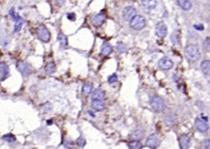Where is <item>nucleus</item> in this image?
<instances>
[{
    "instance_id": "4c0bfd02",
    "label": "nucleus",
    "mask_w": 210,
    "mask_h": 149,
    "mask_svg": "<svg viewBox=\"0 0 210 149\" xmlns=\"http://www.w3.org/2000/svg\"><path fill=\"white\" fill-rule=\"evenodd\" d=\"M0 92H1V88H0Z\"/></svg>"
},
{
    "instance_id": "7c9ffc66",
    "label": "nucleus",
    "mask_w": 210,
    "mask_h": 149,
    "mask_svg": "<svg viewBox=\"0 0 210 149\" xmlns=\"http://www.w3.org/2000/svg\"><path fill=\"white\" fill-rule=\"evenodd\" d=\"M117 76L116 74H112L109 77V78H107V82L109 83H113L115 82H117Z\"/></svg>"
},
{
    "instance_id": "7ed1b4c3",
    "label": "nucleus",
    "mask_w": 210,
    "mask_h": 149,
    "mask_svg": "<svg viewBox=\"0 0 210 149\" xmlns=\"http://www.w3.org/2000/svg\"><path fill=\"white\" fill-rule=\"evenodd\" d=\"M146 25V20L143 16L140 15H135V17L131 18L130 21V26L132 29L136 30V31H140L143 29Z\"/></svg>"
},
{
    "instance_id": "9b49d317",
    "label": "nucleus",
    "mask_w": 210,
    "mask_h": 149,
    "mask_svg": "<svg viewBox=\"0 0 210 149\" xmlns=\"http://www.w3.org/2000/svg\"><path fill=\"white\" fill-rule=\"evenodd\" d=\"M195 126L201 133L206 132L208 129V124L206 123L205 121H203V120H201L199 118L195 119Z\"/></svg>"
},
{
    "instance_id": "9d476101",
    "label": "nucleus",
    "mask_w": 210,
    "mask_h": 149,
    "mask_svg": "<svg viewBox=\"0 0 210 149\" xmlns=\"http://www.w3.org/2000/svg\"><path fill=\"white\" fill-rule=\"evenodd\" d=\"M106 16L103 12H100L98 14L94 15L92 18H91V23L93 24L94 26H99L104 22Z\"/></svg>"
},
{
    "instance_id": "dca6fc26",
    "label": "nucleus",
    "mask_w": 210,
    "mask_h": 149,
    "mask_svg": "<svg viewBox=\"0 0 210 149\" xmlns=\"http://www.w3.org/2000/svg\"><path fill=\"white\" fill-rule=\"evenodd\" d=\"M112 52V45L109 43L104 42L101 46V54L103 55H109Z\"/></svg>"
},
{
    "instance_id": "a211bd4d",
    "label": "nucleus",
    "mask_w": 210,
    "mask_h": 149,
    "mask_svg": "<svg viewBox=\"0 0 210 149\" xmlns=\"http://www.w3.org/2000/svg\"><path fill=\"white\" fill-rule=\"evenodd\" d=\"M177 3L182 9L186 11H188L192 7V4L190 0H177Z\"/></svg>"
},
{
    "instance_id": "20e7f679",
    "label": "nucleus",
    "mask_w": 210,
    "mask_h": 149,
    "mask_svg": "<svg viewBox=\"0 0 210 149\" xmlns=\"http://www.w3.org/2000/svg\"><path fill=\"white\" fill-rule=\"evenodd\" d=\"M38 37L43 42H49L50 40V32L44 25H40L37 29Z\"/></svg>"
},
{
    "instance_id": "6e6552de",
    "label": "nucleus",
    "mask_w": 210,
    "mask_h": 149,
    "mask_svg": "<svg viewBox=\"0 0 210 149\" xmlns=\"http://www.w3.org/2000/svg\"><path fill=\"white\" fill-rule=\"evenodd\" d=\"M160 144V139L159 137L157 134H151L148 137L146 140V145L148 147H151V148H155L159 145Z\"/></svg>"
},
{
    "instance_id": "c85d7f7f",
    "label": "nucleus",
    "mask_w": 210,
    "mask_h": 149,
    "mask_svg": "<svg viewBox=\"0 0 210 149\" xmlns=\"http://www.w3.org/2000/svg\"><path fill=\"white\" fill-rule=\"evenodd\" d=\"M203 46L208 52H210V37L206 38L204 42H203Z\"/></svg>"
},
{
    "instance_id": "473e14b6",
    "label": "nucleus",
    "mask_w": 210,
    "mask_h": 149,
    "mask_svg": "<svg viewBox=\"0 0 210 149\" xmlns=\"http://www.w3.org/2000/svg\"><path fill=\"white\" fill-rule=\"evenodd\" d=\"M194 28L198 30V31H203V25H194Z\"/></svg>"
},
{
    "instance_id": "a878e982",
    "label": "nucleus",
    "mask_w": 210,
    "mask_h": 149,
    "mask_svg": "<svg viewBox=\"0 0 210 149\" xmlns=\"http://www.w3.org/2000/svg\"><path fill=\"white\" fill-rule=\"evenodd\" d=\"M2 139L7 142H15L16 138H15L14 135L7 134V135H4V136L2 137Z\"/></svg>"
},
{
    "instance_id": "f03ea898",
    "label": "nucleus",
    "mask_w": 210,
    "mask_h": 149,
    "mask_svg": "<svg viewBox=\"0 0 210 149\" xmlns=\"http://www.w3.org/2000/svg\"><path fill=\"white\" fill-rule=\"evenodd\" d=\"M150 106L152 109L156 112L163 111L166 108L165 101L159 96H154L152 97L150 99Z\"/></svg>"
},
{
    "instance_id": "4be33fe9",
    "label": "nucleus",
    "mask_w": 210,
    "mask_h": 149,
    "mask_svg": "<svg viewBox=\"0 0 210 149\" xmlns=\"http://www.w3.org/2000/svg\"><path fill=\"white\" fill-rule=\"evenodd\" d=\"M55 70H56V66H55V64H54V62H50V63H49L45 66V72H46V74H51Z\"/></svg>"
},
{
    "instance_id": "2eb2a0df",
    "label": "nucleus",
    "mask_w": 210,
    "mask_h": 149,
    "mask_svg": "<svg viewBox=\"0 0 210 149\" xmlns=\"http://www.w3.org/2000/svg\"><path fill=\"white\" fill-rule=\"evenodd\" d=\"M143 7L147 10L154 9L157 5V0H140Z\"/></svg>"
},
{
    "instance_id": "b1692460",
    "label": "nucleus",
    "mask_w": 210,
    "mask_h": 149,
    "mask_svg": "<svg viewBox=\"0 0 210 149\" xmlns=\"http://www.w3.org/2000/svg\"><path fill=\"white\" fill-rule=\"evenodd\" d=\"M129 147L131 149H138L141 147V143L138 140L133 139L132 141L129 142Z\"/></svg>"
},
{
    "instance_id": "bb28decb",
    "label": "nucleus",
    "mask_w": 210,
    "mask_h": 149,
    "mask_svg": "<svg viewBox=\"0 0 210 149\" xmlns=\"http://www.w3.org/2000/svg\"><path fill=\"white\" fill-rule=\"evenodd\" d=\"M143 136H144V133L141 132L140 130H136L133 133V134H132V137H133L134 139L138 140L140 139V138H142Z\"/></svg>"
},
{
    "instance_id": "e433bc0d",
    "label": "nucleus",
    "mask_w": 210,
    "mask_h": 149,
    "mask_svg": "<svg viewBox=\"0 0 210 149\" xmlns=\"http://www.w3.org/2000/svg\"><path fill=\"white\" fill-rule=\"evenodd\" d=\"M129 1H134V0H129Z\"/></svg>"
},
{
    "instance_id": "aec40b11",
    "label": "nucleus",
    "mask_w": 210,
    "mask_h": 149,
    "mask_svg": "<svg viewBox=\"0 0 210 149\" xmlns=\"http://www.w3.org/2000/svg\"><path fill=\"white\" fill-rule=\"evenodd\" d=\"M93 91V85L90 83H85L82 86V93L85 96H89Z\"/></svg>"
},
{
    "instance_id": "412c9836",
    "label": "nucleus",
    "mask_w": 210,
    "mask_h": 149,
    "mask_svg": "<svg viewBox=\"0 0 210 149\" xmlns=\"http://www.w3.org/2000/svg\"><path fill=\"white\" fill-rule=\"evenodd\" d=\"M58 40L60 42L61 46L65 47V46L68 45V38H67V36L65 35H63V33H59L58 35Z\"/></svg>"
},
{
    "instance_id": "2f4dec72",
    "label": "nucleus",
    "mask_w": 210,
    "mask_h": 149,
    "mask_svg": "<svg viewBox=\"0 0 210 149\" xmlns=\"http://www.w3.org/2000/svg\"><path fill=\"white\" fill-rule=\"evenodd\" d=\"M203 147L206 149H210V139H206L203 142Z\"/></svg>"
},
{
    "instance_id": "423d86ee",
    "label": "nucleus",
    "mask_w": 210,
    "mask_h": 149,
    "mask_svg": "<svg viewBox=\"0 0 210 149\" xmlns=\"http://www.w3.org/2000/svg\"><path fill=\"white\" fill-rule=\"evenodd\" d=\"M168 32V27L163 21H159L155 26V33L159 38L165 37Z\"/></svg>"
},
{
    "instance_id": "f3484780",
    "label": "nucleus",
    "mask_w": 210,
    "mask_h": 149,
    "mask_svg": "<svg viewBox=\"0 0 210 149\" xmlns=\"http://www.w3.org/2000/svg\"><path fill=\"white\" fill-rule=\"evenodd\" d=\"M200 69L203 74L210 75V60H203L200 64Z\"/></svg>"
},
{
    "instance_id": "39448f33",
    "label": "nucleus",
    "mask_w": 210,
    "mask_h": 149,
    "mask_svg": "<svg viewBox=\"0 0 210 149\" xmlns=\"http://www.w3.org/2000/svg\"><path fill=\"white\" fill-rule=\"evenodd\" d=\"M16 68L22 76H28L31 74L32 69L30 64L26 61H20L17 63Z\"/></svg>"
},
{
    "instance_id": "1a4fd4ad",
    "label": "nucleus",
    "mask_w": 210,
    "mask_h": 149,
    "mask_svg": "<svg viewBox=\"0 0 210 149\" xmlns=\"http://www.w3.org/2000/svg\"><path fill=\"white\" fill-rule=\"evenodd\" d=\"M159 66L163 70H169L173 68V62L168 57H164L159 60Z\"/></svg>"
},
{
    "instance_id": "72a5a7b5",
    "label": "nucleus",
    "mask_w": 210,
    "mask_h": 149,
    "mask_svg": "<svg viewBox=\"0 0 210 149\" xmlns=\"http://www.w3.org/2000/svg\"><path fill=\"white\" fill-rule=\"evenodd\" d=\"M68 18L69 19V20H75L76 18V16L74 13H69V14H68Z\"/></svg>"
},
{
    "instance_id": "6ab92c4d",
    "label": "nucleus",
    "mask_w": 210,
    "mask_h": 149,
    "mask_svg": "<svg viewBox=\"0 0 210 149\" xmlns=\"http://www.w3.org/2000/svg\"><path fill=\"white\" fill-rule=\"evenodd\" d=\"M103 97H104V93L101 89H95L93 91L91 95L92 100H103Z\"/></svg>"
},
{
    "instance_id": "c756f323",
    "label": "nucleus",
    "mask_w": 210,
    "mask_h": 149,
    "mask_svg": "<svg viewBox=\"0 0 210 149\" xmlns=\"http://www.w3.org/2000/svg\"><path fill=\"white\" fill-rule=\"evenodd\" d=\"M77 143L78 146H80V147H84L85 144V140L84 138L80 137L79 138H77Z\"/></svg>"
},
{
    "instance_id": "cd10ccee",
    "label": "nucleus",
    "mask_w": 210,
    "mask_h": 149,
    "mask_svg": "<svg viewBox=\"0 0 210 149\" xmlns=\"http://www.w3.org/2000/svg\"><path fill=\"white\" fill-rule=\"evenodd\" d=\"M117 50L119 53L126 52V45H123V44H121V43H119V44H117Z\"/></svg>"
},
{
    "instance_id": "0eeeda50",
    "label": "nucleus",
    "mask_w": 210,
    "mask_h": 149,
    "mask_svg": "<svg viewBox=\"0 0 210 149\" xmlns=\"http://www.w3.org/2000/svg\"><path fill=\"white\" fill-rule=\"evenodd\" d=\"M135 15H136V10L132 6L126 7L122 12V17L126 21H131V18L135 17Z\"/></svg>"
},
{
    "instance_id": "ddd939ff",
    "label": "nucleus",
    "mask_w": 210,
    "mask_h": 149,
    "mask_svg": "<svg viewBox=\"0 0 210 149\" xmlns=\"http://www.w3.org/2000/svg\"><path fill=\"white\" fill-rule=\"evenodd\" d=\"M179 143H180L181 148H188L190 147V138L188 135H181L180 137H179Z\"/></svg>"
},
{
    "instance_id": "f704fd0d",
    "label": "nucleus",
    "mask_w": 210,
    "mask_h": 149,
    "mask_svg": "<svg viewBox=\"0 0 210 149\" xmlns=\"http://www.w3.org/2000/svg\"><path fill=\"white\" fill-rule=\"evenodd\" d=\"M55 2L58 5H63L65 2V0H55Z\"/></svg>"
},
{
    "instance_id": "f8f14e48",
    "label": "nucleus",
    "mask_w": 210,
    "mask_h": 149,
    "mask_svg": "<svg viewBox=\"0 0 210 149\" xmlns=\"http://www.w3.org/2000/svg\"><path fill=\"white\" fill-rule=\"evenodd\" d=\"M9 74V67L3 62L0 63V81H4Z\"/></svg>"
},
{
    "instance_id": "c9c22d12",
    "label": "nucleus",
    "mask_w": 210,
    "mask_h": 149,
    "mask_svg": "<svg viewBox=\"0 0 210 149\" xmlns=\"http://www.w3.org/2000/svg\"><path fill=\"white\" fill-rule=\"evenodd\" d=\"M1 18H2V17H1V15H0V21H1Z\"/></svg>"
},
{
    "instance_id": "5701e85b",
    "label": "nucleus",
    "mask_w": 210,
    "mask_h": 149,
    "mask_svg": "<svg viewBox=\"0 0 210 149\" xmlns=\"http://www.w3.org/2000/svg\"><path fill=\"white\" fill-rule=\"evenodd\" d=\"M22 25H23V20L22 18L19 19L18 21H16V24L14 25V27H13V32L14 33H17L19 31H21V27H22Z\"/></svg>"
},
{
    "instance_id": "4468645a",
    "label": "nucleus",
    "mask_w": 210,
    "mask_h": 149,
    "mask_svg": "<svg viewBox=\"0 0 210 149\" xmlns=\"http://www.w3.org/2000/svg\"><path fill=\"white\" fill-rule=\"evenodd\" d=\"M91 106L94 110L98 111H102L105 109V104L102 100H92Z\"/></svg>"
},
{
    "instance_id": "f257e3e1",
    "label": "nucleus",
    "mask_w": 210,
    "mask_h": 149,
    "mask_svg": "<svg viewBox=\"0 0 210 149\" xmlns=\"http://www.w3.org/2000/svg\"><path fill=\"white\" fill-rule=\"evenodd\" d=\"M185 53L187 58L191 61H196L200 58V50L196 45H189L185 48Z\"/></svg>"
},
{
    "instance_id": "393cba45",
    "label": "nucleus",
    "mask_w": 210,
    "mask_h": 149,
    "mask_svg": "<svg viewBox=\"0 0 210 149\" xmlns=\"http://www.w3.org/2000/svg\"><path fill=\"white\" fill-rule=\"evenodd\" d=\"M9 15L11 16V17H12V21H17L19 19L21 18L19 15L16 14V12H15V11H14V8H12V9L10 10Z\"/></svg>"
}]
</instances>
